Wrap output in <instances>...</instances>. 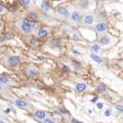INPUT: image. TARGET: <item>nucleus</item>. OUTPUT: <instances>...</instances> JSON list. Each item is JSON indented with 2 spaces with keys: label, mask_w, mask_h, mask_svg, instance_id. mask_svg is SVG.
<instances>
[{
  "label": "nucleus",
  "mask_w": 123,
  "mask_h": 123,
  "mask_svg": "<svg viewBox=\"0 0 123 123\" xmlns=\"http://www.w3.org/2000/svg\"><path fill=\"white\" fill-rule=\"evenodd\" d=\"M21 57L17 55H10L5 60V64L9 67H15L21 64Z\"/></svg>",
  "instance_id": "f257e3e1"
},
{
  "label": "nucleus",
  "mask_w": 123,
  "mask_h": 123,
  "mask_svg": "<svg viewBox=\"0 0 123 123\" xmlns=\"http://www.w3.org/2000/svg\"><path fill=\"white\" fill-rule=\"evenodd\" d=\"M108 25H107V23L105 22H99L98 23L97 25H95V31L98 33V34H103V33H106L107 31H108Z\"/></svg>",
  "instance_id": "f03ea898"
},
{
  "label": "nucleus",
  "mask_w": 123,
  "mask_h": 123,
  "mask_svg": "<svg viewBox=\"0 0 123 123\" xmlns=\"http://www.w3.org/2000/svg\"><path fill=\"white\" fill-rule=\"evenodd\" d=\"M94 17L93 15H91V14H87V15H85V17H83L82 18H81V24L83 25V26H90V25H92L94 23Z\"/></svg>",
  "instance_id": "7ed1b4c3"
},
{
  "label": "nucleus",
  "mask_w": 123,
  "mask_h": 123,
  "mask_svg": "<svg viewBox=\"0 0 123 123\" xmlns=\"http://www.w3.org/2000/svg\"><path fill=\"white\" fill-rule=\"evenodd\" d=\"M70 20L73 23H78L81 21V13L79 10H73L70 15Z\"/></svg>",
  "instance_id": "20e7f679"
},
{
  "label": "nucleus",
  "mask_w": 123,
  "mask_h": 123,
  "mask_svg": "<svg viewBox=\"0 0 123 123\" xmlns=\"http://www.w3.org/2000/svg\"><path fill=\"white\" fill-rule=\"evenodd\" d=\"M111 42H112V38H111V36H109V35H104L99 38V44L103 45V46L110 45Z\"/></svg>",
  "instance_id": "39448f33"
},
{
  "label": "nucleus",
  "mask_w": 123,
  "mask_h": 123,
  "mask_svg": "<svg viewBox=\"0 0 123 123\" xmlns=\"http://www.w3.org/2000/svg\"><path fill=\"white\" fill-rule=\"evenodd\" d=\"M18 29L21 30V32H23L24 34H29L32 32V27L28 26L27 24H25V23L22 22V24L18 25Z\"/></svg>",
  "instance_id": "423d86ee"
},
{
  "label": "nucleus",
  "mask_w": 123,
  "mask_h": 123,
  "mask_svg": "<svg viewBox=\"0 0 123 123\" xmlns=\"http://www.w3.org/2000/svg\"><path fill=\"white\" fill-rule=\"evenodd\" d=\"M39 7L41 8L42 11H44V12H48V11L51 10V7H50V5H49V3L46 2V1H40L39 2Z\"/></svg>",
  "instance_id": "0eeeda50"
},
{
  "label": "nucleus",
  "mask_w": 123,
  "mask_h": 123,
  "mask_svg": "<svg viewBox=\"0 0 123 123\" xmlns=\"http://www.w3.org/2000/svg\"><path fill=\"white\" fill-rule=\"evenodd\" d=\"M13 104L18 108H29L28 103L24 99H13Z\"/></svg>",
  "instance_id": "6e6552de"
},
{
  "label": "nucleus",
  "mask_w": 123,
  "mask_h": 123,
  "mask_svg": "<svg viewBox=\"0 0 123 123\" xmlns=\"http://www.w3.org/2000/svg\"><path fill=\"white\" fill-rule=\"evenodd\" d=\"M22 22L25 23V24H27V25L30 26V27H32V28L36 27V25H37V23H36L35 20H33V18H28V17L25 18H23Z\"/></svg>",
  "instance_id": "1a4fd4ad"
},
{
  "label": "nucleus",
  "mask_w": 123,
  "mask_h": 123,
  "mask_svg": "<svg viewBox=\"0 0 123 123\" xmlns=\"http://www.w3.org/2000/svg\"><path fill=\"white\" fill-rule=\"evenodd\" d=\"M57 14L61 15V17H68L69 14V11L67 9L66 6H60L57 8Z\"/></svg>",
  "instance_id": "9d476101"
},
{
  "label": "nucleus",
  "mask_w": 123,
  "mask_h": 123,
  "mask_svg": "<svg viewBox=\"0 0 123 123\" xmlns=\"http://www.w3.org/2000/svg\"><path fill=\"white\" fill-rule=\"evenodd\" d=\"M48 31L44 29V28H40V29H38L37 31V36L39 37V38H45V37H47L48 36Z\"/></svg>",
  "instance_id": "9b49d317"
},
{
  "label": "nucleus",
  "mask_w": 123,
  "mask_h": 123,
  "mask_svg": "<svg viewBox=\"0 0 123 123\" xmlns=\"http://www.w3.org/2000/svg\"><path fill=\"white\" fill-rule=\"evenodd\" d=\"M27 75L29 77H31V78H36V77L39 75V73H38V71L36 69L30 68V69H28V71H27Z\"/></svg>",
  "instance_id": "f8f14e48"
},
{
  "label": "nucleus",
  "mask_w": 123,
  "mask_h": 123,
  "mask_svg": "<svg viewBox=\"0 0 123 123\" xmlns=\"http://www.w3.org/2000/svg\"><path fill=\"white\" fill-rule=\"evenodd\" d=\"M34 115H35V117L38 119V120H41V121H43L46 118V113L44 111H36Z\"/></svg>",
  "instance_id": "ddd939ff"
},
{
  "label": "nucleus",
  "mask_w": 123,
  "mask_h": 123,
  "mask_svg": "<svg viewBox=\"0 0 123 123\" xmlns=\"http://www.w3.org/2000/svg\"><path fill=\"white\" fill-rule=\"evenodd\" d=\"M90 50H91V52H93V53H98L99 51L102 50V47H101V45H99L98 43H93V44L90 45Z\"/></svg>",
  "instance_id": "4468645a"
},
{
  "label": "nucleus",
  "mask_w": 123,
  "mask_h": 123,
  "mask_svg": "<svg viewBox=\"0 0 123 123\" xmlns=\"http://www.w3.org/2000/svg\"><path fill=\"white\" fill-rule=\"evenodd\" d=\"M76 91H78V92H83V91H85L87 89V85L85 83H78V84H76Z\"/></svg>",
  "instance_id": "2eb2a0df"
},
{
  "label": "nucleus",
  "mask_w": 123,
  "mask_h": 123,
  "mask_svg": "<svg viewBox=\"0 0 123 123\" xmlns=\"http://www.w3.org/2000/svg\"><path fill=\"white\" fill-rule=\"evenodd\" d=\"M18 1L24 7H29L32 4V0H18Z\"/></svg>",
  "instance_id": "dca6fc26"
},
{
  "label": "nucleus",
  "mask_w": 123,
  "mask_h": 123,
  "mask_svg": "<svg viewBox=\"0 0 123 123\" xmlns=\"http://www.w3.org/2000/svg\"><path fill=\"white\" fill-rule=\"evenodd\" d=\"M80 6H81L83 9H88L89 8V1H88V0H82V1L80 2Z\"/></svg>",
  "instance_id": "f3484780"
},
{
  "label": "nucleus",
  "mask_w": 123,
  "mask_h": 123,
  "mask_svg": "<svg viewBox=\"0 0 123 123\" xmlns=\"http://www.w3.org/2000/svg\"><path fill=\"white\" fill-rule=\"evenodd\" d=\"M97 90L99 92V93H103V92H106L107 90V87L105 86V84H98V87H97Z\"/></svg>",
  "instance_id": "a211bd4d"
},
{
  "label": "nucleus",
  "mask_w": 123,
  "mask_h": 123,
  "mask_svg": "<svg viewBox=\"0 0 123 123\" xmlns=\"http://www.w3.org/2000/svg\"><path fill=\"white\" fill-rule=\"evenodd\" d=\"M7 83H9V79L5 76H0V84L4 85V84H7Z\"/></svg>",
  "instance_id": "6ab92c4d"
},
{
  "label": "nucleus",
  "mask_w": 123,
  "mask_h": 123,
  "mask_svg": "<svg viewBox=\"0 0 123 123\" xmlns=\"http://www.w3.org/2000/svg\"><path fill=\"white\" fill-rule=\"evenodd\" d=\"M27 17L30 18H33V20H37V18H39V15H38L36 12H33V11H31V12H28Z\"/></svg>",
  "instance_id": "aec40b11"
},
{
  "label": "nucleus",
  "mask_w": 123,
  "mask_h": 123,
  "mask_svg": "<svg viewBox=\"0 0 123 123\" xmlns=\"http://www.w3.org/2000/svg\"><path fill=\"white\" fill-rule=\"evenodd\" d=\"M90 59L92 60V61H94V62H97L98 64H99V63H102V59L99 56H98L97 55H90Z\"/></svg>",
  "instance_id": "412c9836"
},
{
  "label": "nucleus",
  "mask_w": 123,
  "mask_h": 123,
  "mask_svg": "<svg viewBox=\"0 0 123 123\" xmlns=\"http://www.w3.org/2000/svg\"><path fill=\"white\" fill-rule=\"evenodd\" d=\"M70 38L72 40H80V36H79V34L78 33H73V34H71V36H70Z\"/></svg>",
  "instance_id": "4be33fe9"
},
{
  "label": "nucleus",
  "mask_w": 123,
  "mask_h": 123,
  "mask_svg": "<svg viewBox=\"0 0 123 123\" xmlns=\"http://www.w3.org/2000/svg\"><path fill=\"white\" fill-rule=\"evenodd\" d=\"M29 44H31L32 46H36L37 45V41H36V39L34 37H31L30 39H29Z\"/></svg>",
  "instance_id": "5701e85b"
},
{
  "label": "nucleus",
  "mask_w": 123,
  "mask_h": 123,
  "mask_svg": "<svg viewBox=\"0 0 123 123\" xmlns=\"http://www.w3.org/2000/svg\"><path fill=\"white\" fill-rule=\"evenodd\" d=\"M13 39V36L11 34H5L3 36V40H12Z\"/></svg>",
  "instance_id": "b1692460"
},
{
  "label": "nucleus",
  "mask_w": 123,
  "mask_h": 123,
  "mask_svg": "<svg viewBox=\"0 0 123 123\" xmlns=\"http://www.w3.org/2000/svg\"><path fill=\"white\" fill-rule=\"evenodd\" d=\"M115 108H116V111L118 113H123V106L122 105H117Z\"/></svg>",
  "instance_id": "393cba45"
},
{
  "label": "nucleus",
  "mask_w": 123,
  "mask_h": 123,
  "mask_svg": "<svg viewBox=\"0 0 123 123\" xmlns=\"http://www.w3.org/2000/svg\"><path fill=\"white\" fill-rule=\"evenodd\" d=\"M44 123H55V121L53 120V119H50V118H45L44 120H43Z\"/></svg>",
  "instance_id": "a878e982"
},
{
  "label": "nucleus",
  "mask_w": 123,
  "mask_h": 123,
  "mask_svg": "<svg viewBox=\"0 0 123 123\" xmlns=\"http://www.w3.org/2000/svg\"><path fill=\"white\" fill-rule=\"evenodd\" d=\"M60 113H61V114H64V115H67V114H68L67 110L65 109V108H61V109H60Z\"/></svg>",
  "instance_id": "bb28decb"
},
{
  "label": "nucleus",
  "mask_w": 123,
  "mask_h": 123,
  "mask_svg": "<svg viewBox=\"0 0 123 123\" xmlns=\"http://www.w3.org/2000/svg\"><path fill=\"white\" fill-rule=\"evenodd\" d=\"M3 12H5V8L0 4V13H3Z\"/></svg>",
  "instance_id": "cd10ccee"
},
{
  "label": "nucleus",
  "mask_w": 123,
  "mask_h": 123,
  "mask_svg": "<svg viewBox=\"0 0 123 123\" xmlns=\"http://www.w3.org/2000/svg\"><path fill=\"white\" fill-rule=\"evenodd\" d=\"M73 65H74V67L76 68V69H78V68H80V65L79 64H77L75 61H73Z\"/></svg>",
  "instance_id": "c85d7f7f"
},
{
  "label": "nucleus",
  "mask_w": 123,
  "mask_h": 123,
  "mask_svg": "<svg viewBox=\"0 0 123 123\" xmlns=\"http://www.w3.org/2000/svg\"><path fill=\"white\" fill-rule=\"evenodd\" d=\"M72 52H74V55H80V52L79 51H77V50H75V49H72Z\"/></svg>",
  "instance_id": "c756f323"
},
{
  "label": "nucleus",
  "mask_w": 123,
  "mask_h": 123,
  "mask_svg": "<svg viewBox=\"0 0 123 123\" xmlns=\"http://www.w3.org/2000/svg\"><path fill=\"white\" fill-rule=\"evenodd\" d=\"M63 69H64V71H66V72L70 71V70H69V68H68V67H66V66H63Z\"/></svg>",
  "instance_id": "7c9ffc66"
},
{
  "label": "nucleus",
  "mask_w": 123,
  "mask_h": 123,
  "mask_svg": "<svg viewBox=\"0 0 123 123\" xmlns=\"http://www.w3.org/2000/svg\"><path fill=\"white\" fill-rule=\"evenodd\" d=\"M98 107L99 108V109H102V108L104 107V105H103V104H101V103H98Z\"/></svg>",
  "instance_id": "2f4dec72"
},
{
  "label": "nucleus",
  "mask_w": 123,
  "mask_h": 123,
  "mask_svg": "<svg viewBox=\"0 0 123 123\" xmlns=\"http://www.w3.org/2000/svg\"><path fill=\"white\" fill-rule=\"evenodd\" d=\"M111 113V110H107V112H106V116H109Z\"/></svg>",
  "instance_id": "473e14b6"
},
{
  "label": "nucleus",
  "mask_w": 123,
  "mask_h": 123,
  "mask_svg": "<svg viewBox=\"0 0 123 123\" xmlns=\"http://www.w3.org/2000/svg\"><path fill=\"white\" fill-rule=\"evenodd\" d=\"M37 59H39V60H44V57H43V56H40V55H39V56H37Z\"/></svg>",
  "instance_id": "72a5a7b5"
},
{
  "label": "nucleus",
  "mask_w": 123,
  "mask_h": 123,
  "mask_svg": "<svg viewBox=\"0 0 123 123\" xmlns=\"http://www.w3.org/2000/svg\"><path fill=\"white\" fill-rule=\"evenodd\" d=\"M2 25H3V24H2V22H1V21H0V29H1V28H2Z\"/></svg>",
  "instance_id": "f704fd0d"
},
{
  "label": "nucleus",
  "mask_w": 123,
  "mask_h": 123,
  "mask_svg": "<svg viewBox=\"0 0 123 123\" xmlns=\"http://www.w3.org/2000/svg\"><path fill=\"white\" fill-rule=\"evenodd\" d=\"M9 111H10L9 109H6V110H5V112H6V113H9Z\"/></svg>",
  "instance_id": "c9c22d12"
},
{
  "label": "nucleus",
  "mask_w": 123,
  "mask_h": 123,
  "mask_svg": "<svg viewBox=\"0 0 123 123\" xmlns=\"http://www.w3.org/2000/svg\"><path fill=\"white\" fill-rule=\"evenodd\" d=\"M2 40H3V38H2L1 36H0V43H1V42H2Z\"/></svg>",
  "instance_id": "e433bc0d"
},
{
  "label": "nucleus",
  "mask_w": 123,
  "mask_h": 123,
  "mask_svg": "<svg viewBox=\"0 0 123 123\" xmlns=\"http://www.w3.org/2000/svg\"><path fill=\"white\" fill-rule=\"evenodd\" d=\"M2 90V84H0V91Z\"/></svg>",
  "instance_id": "4c0bfd02"
},
{
  "label": "nucleus",
  "mask_w": 123,
  "mask_h": 123,
  "mask_svg": "<svg viewBox=\"0 0 123 123\" xmlns=\"http://www.w3.org/2000/svg\"><path fill=\"white\" fill-rule=\"evenodd\" d=\"M114 1H115V0H114Z\"/></svg>",
  "instance_id": "58836bf2"
}]
</instances>
